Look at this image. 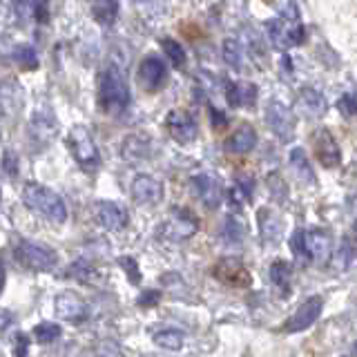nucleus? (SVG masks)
<instances>
[{"mask_svg": "<svg viewBox=\"0 0 357 357\" xmlns=\"http://www.w3.org/2000/svg\"><path fill=\"white\" fill-rule=\"evenodd\" d=\"M96 103L105 116H114V119L123 116L130 109L132 92H130L128 78L123 76L119 65L109 63L100 70L98 83H96Z\"/></svg>", "mask_w": 357, "mask_h": 357, "instance_id": "nucleus-1", "label": "nucleus"}, {"mask_svg": "<svg viewBox=\"0 0 357 357\" xmlns=\"http://www.w3.org/2000/svg\"><path fill=\"white\" fill-rule=\"evenodd\" d=\"M22 204L31 212L45 217L52 223H65L67 221V206L59 192H54L52 188L29 181L22 188Z\"/></svg>", "mask_w": 357, "mask_h": 357, "instance_id": "nucleus-2", "label": "nucleus"}, {"mask_svg": "<svg viewBox=\"0 0 357 357\" xmlns=\"http://www.w3.org/2000/svg\"><path fill=\"white\" fill-rule=\"evenodd\" d=\"M67 148H70L74 161L83 172L94 174L100 167V152L94 141V134L85 126H74L67 134Z\"/></svg>", "mask_w": 357, "mask_h": 357, "instance_id": "nucleus-3", "label": "nucleus"}, {"mask_svg": "<svg viewBox=\"0 0 357 357\" xmlns=\"http://www.w3.org/2000/svg\"><path fill=\"white\" fill-rule=\"evenodd\" d=\"M14 259L31 273H50L59 266V255L54 248L29 239H20L14 245Z\"/></svg>", "mask_w": 357, "mask_h": 357, "instance_id": "nucleus-4", "label": "nucleus"}, {"mask_svg": "<svg viewBox=\"0 0 357 357\" xmlns=\"http://www.w3.org/2000/svg\"><path fill=\"white\" fill-rule=\"evenodd\" d=\"M199 230V217L192 210L188 208H172L167 221H163L159 226V237L165 241H185L190 237H195Z\"/></svg>", "mask_w": 357, "mask_h": 357, "instance_id": "nucleus-5", "label": "nucleus"}, {"mask_svg": "<svg viewBox=\"0 0 357 357\" xmlns=\"http://www.w3.org/2000/svg\"><path fill=\"white\" fill-rule=\"evenodd\" d=\"M268 29V38H271L275 50H290V47H299V45L306 43V27H301L295 20H286V18H273L266 22Z\"/></svg>", "mask_w": 357, "mask_h": 357, "instance_id": "nucleus-6", "label": "nucleus"}, {"mask_svg": "<svg viewBox=\"0 0 357 357\" xmlns=\"http://www.w3.org/2000/svg\"><path fill=\"white\" fill-rule=\"evenodd\" d=\"M190 190L208 210H217L223 201V192H226L221 178L210 172H199L190 178Z\"/></svg>", "mask_w": 357, "mask_h": 357, "instance_id": "nucleus-7", "label": "nucleus"}, {"mask_svg": "<svg viewBox=\"0 0 357 357\" xmlns=\"http://www.w3.org/2000/svg\"><path fill=\"white\" fill-rule=\"evenodd\" d=\"M266 123L279 141L288 143L295 139L297 121L293 116V112H290L282 100H271V103L266 105Z\"/></svg>", "mask_w": 357, "mask_h": 357, "instance_id": "nucleus-8", "label": "nucleus"}, {"mask_svg": "<svg viewBox=\"0 0 357 357\" xmlns=\"http://www.w3.org/2000/svg\"><path fill=\"white\" fill-rule=\"evenodd\" d=\"M54 310H56V317L70 324H83L92 315V312H89V304L78 293H74V290H65V293L56 295Z\"/></svg>", "mask_w": 357, "mask_h": 357, "instance_id": "nucleus-9", "label": "nucleus"}, {"mask_svg": "<svg viewBox=\"0 0 357 357\" xmlns=\"http://www.w3.org/2000/svg\"><path fill=\"white\" fill-rule=\"evenodd\" d=\"M312 150H315L317 161L324 167H328V170H333V167H340L342 161H344L337 139H335L331 134V130H326V128H319V130L312 132Z\"/></svg>", "mask_w": 357, "mask_h": 357, "instance_id": "nucleus-10", "label": "nucleus"}, {"mask_svg": "<svg viewBox=\"0 0 357 357\" xmlns=\"http://www.w3.org/2000/svg\"><path fill=\"white\" fill-rule=\"evenodd\" d=\"M165 128H167V134L176 141V143H192L197 137H199V126L195 116L190 114L185 109H170L165 116Z\"/></svg>", "mask_w": 357, "mask_h": 357, "instance_id": "nucleus-11", "label": "nucleus"}, {"mask_svg": "<svg viewBox=\"0 0 357 357\" xmlns=\"http://www.w3.org/2000/svg\"><path fill=\"white\" fill-rule=\"evenodd\" d=\"M94 219L98 226H103L109 232H121L128 228L130 223V212L126 206L116 204V201H96L94 204Z\"/></svg>", "mask_w": 357, "mask_h": 357, "instance_id": "nucleus-12", "label": "nucleus"}, {"mask_svg": "<svg viewBox=\"0 0 357 357\" xmlns=\"http://www.w3.org/2000/svg\"><path fill=\"white\" fill-rule=\"evenodd\" d=\"M139 81L145 92H159V89L165 87L167 65L163 63L161 56H156V54L145 56L139 65Z\"/></svg>", "mask_w": 357, "mask_h": 357, "instance_id": "nucleus-13", "label": "nucleus"}, {"mask_svg": "<svg viewBox=\"0 0 357 357\" xmlns=\"http://www.w3.org/2000/svg\"><path fill=\"white\" fill-rule=\"evenodd\" d=\"M130 192H132L134 204L150 208V206H156L163 199L165 188L159 178H154L152 174H137L132 185H130Z\"/></svg>", "mask_w": 357, "mask_h": 357, "instance_id": "nucleus-14", "label": "nucleus"}, {"mask_svg": "<svg viewBox=\"0 0 357 357\" xmlns=\"http://www.w3.org/2000/svg\"><path fill=\"white\" fill-rule=\"evenodd\" d=\"M321 310H324V299H321L319 295L308 297V299L304 301V304H301V306L297 308L295 315L286 321L284 331H286V333H299V331H306L308 326H312V324H315V321L319 319Z\"/></svg>", "mask_w": 357, "mask_h": 357, "instance_id": "nucleus-15", "label": "nucleus"}, {"mask_svg": "<svg viewBox=\"0 0 357 357\" xmlns=\"http://www.w3.org/2000/svg\"><path fill=\"white\" fill-rule=\"evenodd\" d=\"M304 248L308 261H328L333 252V237L324 228L304 230Z\"/></svg>", "mask_w": 357, "mask_h": 357, "instance_id": "nucleus-16", "label": "nucleus"}, {"mask_svg": "<svg viewBox=\"0 0 357 357\" xmlns=\"http://www.w3.org/2000/svg\"><path fill=\"white\" fill-rule=\"evenodd\" d=\"M215 277L228 286L245 288L250 284V273L245 271V266L239 259H234V257H226V259H221L215 266Z\"/></svg>", "mask_w": 357, "mask_h": 357, "instance_id": "nucleus-17", "label": "nucleus"}, {"mask_svg": "<svg viewBox=\"0 0 357 357\" xmlns=\"http://www.w3.org/2000/svg\"><path fill=\"white\" fill-rule=\"evenodd\" d=\"M228 154H250L257 148V130L250 126V123H241L239 128H234V132L223 143Z\"/></svg>", "mask_w": 357, "mask_h": 357, "instance_id": "nucleus-18", "label": "nucleus"}, {"mask_svg": "<svg viewBox=\"0 0 357 357\" xmlns=\"http://www.w3.org/2000/svg\"><path fill=\"white\" fill-rule=\"evenodd\" d=\"M257 85L243 81H228L226 83V100L230 107H252L257 100Z\"/></svg>", "mask_w": 357, "mask_h": 357, "instance_id": "nucleus-19", "label": "nucleus"}, {"mask_svg": "<svg viewBox=\"0 0 357 357\" xmlns=\"http://www.w3.org/2000/svg\"><path fill=\"white\" fill-rule=\"evenodd\" d=\"M150 150H152V143H150L148 134H130V137H126V141H123V145H121V156L126 161L134 163V161L148 159Z\"/></svg>", "mask_w": 357, "mask_h": 357, "instance_id": "nucleus-20", "label": "nucleus"}, {"mask_svg": "<svg viewBox=\"0 0 357 357\" xmlns=\"http://www.w3.org/2000/svg\"><path fill=\"white\" fill-rule=\"evenodd\" d=\"M257 221H259V232H261V239L264 243H277L282 239V219H279L271 208H261L259 215H257Z\"/></svg>", "mask_w": 357, "mask_h": 357, "instance_id": "nucleus-21", "label": "nucleus"}, {"mask_svg": "<svg viewBox=\"0 0 357 357\" xmlns=\"http://www.w3.org/2000/svg\"><path fill=\"white\" fill-rule=\"evenodd\" d=\"M89 14L98 22V25L109 27L114 25L119 18V0H87Z\"/></svg>", "mask_w": 357, "mask_h": 357, "instance_id": "nucleus-22", "label": "nucleus"}, {"mask_svg": "<svg viewBox=\"0 0 357 357\" xmlns=\"http://www.w3.org/2000/svg\"><path fill=\"white\" fill-rule=\"evenodd\" d=\"M331 259H333L335 271H342V273L349 271L353 259H355V237H353V232H349L342 239L337 252H331Z\"/></svg>", "mask_w": 357, "mask_h": 357, "instance_id": "nucleus-23", "label": "nucleus"}, {"mask_svg": "<svg viewBox=\"0 0 357 357\" xmlns=\"http://www.w3.org/2000/svg\"><path fill=\"white\" fill-rule=\"evenodd\" d=\"M288 163L293 167V172L301 178L304 183H315V172H312V165L308 161L306 152L301 148H293L288 154Z\"/></svg>", "mask_w": 357, "mask_h": 357, "instance_id": "nucleus-24", "label": "nucleus"}, {"mask_svg": "<svg viewBox=\"0 0 357 357\" xmlns=\"http://www.w3.org/2000/svg\"><path fill=\"white\" fill-rule=\"evenodd\" d=\"M221 239L228 245H239L245 239V223L239 215H228L226 219H223Z\"/></svg>", "mask_w": 357, "mask_h": 357, "instance_id": "nucleus-25", "label": "nucleus"}, {"mask_svg": "<svg viewBox=\"0 0 357 357\" xmlns=\"http://www.w3.org/2000/svg\"><path fill=\"white\" fill-rule=\"evenodd\" d=\"M271 282L273 286L279 290L282 295H290V279H293V268H290L288 261L284 259H277L271 264Z\"/></svg>", "mask_w": 357, "mask_h": 357, "instance_id": "nucleus-26", "label": "nucleus"}, {"mask_svg": "<svg viewBox=\"0 0 357 357\" xmlns=\"http://www.w3.org/2000/svg\"><path fill=\"white\" fill-rule=\"evenodd\" d=\"M299 103H301V107L306 109V114H310V116H321L324 112H326V98H324V94H319L317 89H312V87L301 89Z\"/></svg>", "mask_w": 357, "mask_h": 357, "instance_id": "nucleus-27", "label": "nucleus"}, {"mask_svg": "<svg viewBox=\"0 0 357 357\" xmlns=\"http://www.w3.org/2000/svg\"><path fill=\"white\" fill-rule=\"evenodd\" d=\"M154 344L161 346L165 351H181L185 344V333L178 328H163L159 333H154Z\"/></svg>", "mask_w": 357, "mask_h": 357, "instance_id": "nucleus-28", "label": "nucleus"}, {"mask_svg": "<svg viewBox=\"0 0 357 357\" xmlns=\"http://www.w3.org/2000/svg\"><path fill=\"white\" fill-rule=\"evenodd\" d=\"M161 50L163 54L167 56V61L172 63V67H176V70H181V67H185L188 63V54L183 50V45L174 40V38H163L161 40Z\"/></svg>", "mask_w": 357, "mask_h": 357, "instance_id": "nucleus-29", "label": "nucleus"}, {"mask_svg": "<svg viewBox=\"0 0 357 357\" xmlns=\"http://www.w3.org/2000/svg\"><path fill=\"white\" fill-rule=\"evenodd\" d=\"M14 61L22 67V70H38V52L31 45H18L14 50Z\"/></svg>", "mask_w": 357, "mask_h": 357, "instance_id": "nucleus-30", "label": "nucleus"}, {"mask_svg": "<svg viewBox=\"0 0 357 357\" xmlns=\"http://www.w3.org/2000/svg\"><path fill=\"white\" fill-rule=\"evenodd\" d=\"M70 277H76L78 282H83V284H92V282H96V277H98V271L96 268L89 264V261H85V259H78V261H74L72 266H70V273H67Z\"/></svg>", "mask_w": 357, "mask_h": 357, "instance_id": "nucleus-31", "label": "nucleus"}, {"mask_svg": "<svg viewBox=\"0 0 357 357\" xmlns=\"http://www.w3.org/2000/svg\"><path fill=\"white\" fill-rule=\"evenodd\" d=\"M221 54H223V61H226L230 67H234V70H239V67L243 65V50H241V45L234 38L223 40Z\"/></svg>", "mask_w": 357, "mask_h": 357, "instance_id": "nucleus-32", "label": "nucleus"}, {"mask_svg": "<svg viewBox=\"0 0 357 357\" xmlns=\"http://www.w3.org/2000/svg\"><path fill=\"white\" fill-rule=\"evenodd\" d=\"M61 326L54 321H40L36 328H33V337H36L40 344H52L61 337Z\"/></svg>", "mask_w": 357, "mask_h": 357, "instance_id": "nucleus-33", "label": "nucleus"}, {"mask_svg": "<svg viewBox=\"0 0 357 357\" xmlns=\"http://www.w3.org/2000/svg\"><path fill=\"white\" fill-rule=\"evenodd\" d=\"M31 18L38 25H47L52 20V5L50 0H31Z\"/></svg>", "mask_w": 357, "mask_h": 357, "instance_id": "nucleus-34", "label": "nucleus"}, {"mask_svg": "<svg viewBox=\"0 0 357 357\" xmlns=\"http://www.w3.org/2000/svg\"><path fill=\"white\" fill-rule=\"evenodd\" d=\"M290 248H293V255L299 264H308V257H306V248H304V228H299L293 232L290 237Z\"/></svg>", "mask_w": 357, "mask_h": 357, "instance_id": "nucleus-35", "label": "nucleus"}, {"mask_svg": "<svg viewBox=\"0 0 357 357\" xmlns=\"http://www.w3.org/2000/svg\"><path fill=\"white\" fill-rule=\"evenodd\" d=\"M268 188H271V192H273V197L282 204V201H286V197H288V185H286V181L279 174H271L268 176Z\"/></svg>", "mask_w": 357, "mask_h": 357, "instance_id": "nucleus-36", "label": "nucleus"}, {"mask_svg": "<svg viewBox=\"0 0 357 357\" xmlns=\"http://www.w3.org/2000/svg\"><path fill=\"white\" fill-rule=\"evenodd\" d=\"M337 107H340V112H342V114H344L346 119L353 121V119H355V114H357V98H355V94H353V92L344 94V96L340 98Z\"/></svg>", "mask_w": 357, "mask_h": 357, "instance_id": "nucleus-37", "label": "nucleus"}, {"mask_svg": "<svg viewBox=\"0 0 357 357\" xmlns=\"http://www.w3.org/2000/svg\"><path fill=\"white\" fill-rule=\"evenodd\" d=\"M119 264L123 266V271H126L128 279L132 284H139L141 282V271H139V264L132 259V257H121Z\"/></svg>", "mask_w": 357, "mask_h": 357, "instance_id": "nucleus-38", "label": "nucleus"}, {"mask_svg": "<svg viewBox=\"0 0 357 357\" xmlns=\"http://www.w3.org/2000/svg\"><path fill=\"white\" fill-rule=\"evenodd\" d=\"M234 188L239 190V195H241L245 201H250V199L255 197V178H252V176H245V174L237 176V183H234Z\"/></svg>", "mask_w": 357, "mask_h": 357, "instance_id": "nucleus-39", "label": "nucleus"}, {"mask_svg": "<svg viewBox=\"0 0 357 357\" xmlns=\"http://www.w3.org/2000/svg\"><path fill=\"white\" fill-rule=\"evenodd\" d=\"M3 172L9 176V178H16L18 176V156L11 152V150H7L5 154H3Z\"/></svg>", "mask_w": 357, "mask_h": 357, "instance_id": "nucleus-40", "label": "nucleus"}, {"mask_svg": "<svg viewBox=\"0 0 357 357\" xmlns=\"http://www.w3.org/2000/svg\"><path fill=\"white\" fill-rule=\"evenodd\" d=\"M208 114H210L212 128H215V130H223V128H228V116L223 114L221 109H217L215 105H210V107H208Z\"/></svg>", "mask_w": 357, "mask_h": 357, "instance_id": "nucleus-41", "label": "nucleus"}, {"mask_svg": "<svg viewBox=\"0 0 357 357\" xmlns=\"http://www.w3.org/2000/svg\"><path fill=\"white\" fill-rule=\"evenodd\" d=\"M159 299H161V293L159 290H145V293H141L139 297V306L143 308H152L159 304Z\"/></svg>", "mask_w": 357, "mask_h": 357, "instance_id": "nucleus-42", "label": "nucleus"}, {"mask_svg": "<svg viewBox=\"0 0 357 357\" xmlns=\"http://www.w3.org/2000/svg\"><path fill=\"white\" fill-rule=\"evenodd\" d=\"M27 349H29L27 335H16V357H27Z\"/></svg>", "mask_w": 357, "mask_h": 357, "instance_id": "nucleus-43", "label": "nucleus"}, {"mask_svg": "<svg viewBox=\"0 0 357 357\" xmlns=\"http://www.w3.org/2000/svg\"><path fill=\"white\" fill-rule=\"evenodd\" d=\"M14 7H16L18 18L22 20V18L27 16V11H29V0H14Z\"/></svg>", "mask_w": 357, "mask_h": 357, "instance_id": "nucleus-44", "label": "nucleus"}, {"mask_svg": "<svg viewBox=\"0 0 357 357\" xmlns=\"http://www.w3.org/2000/svg\"><path fill=\"white\" fill-rule=\"evenodd\" d=\"M5 279H7V271H5L3 259H0V293H3V288H5Z\"/></svg>", "mask_w": 357, "mask_h": 357, "instance_id": "nucleus-45", "label": "nucleus"}, {"mask_svg": "<svg viewBox=\"0 0 357 357\" xmlns=\"http://www.w3.org/2000/svg\"><path fill=\"white\" fill-rule=\"evenodd\" d=\"M9 319H11L9 312H3V315H0V331H5V328L9 326V324H7Z\"/></svg>", "mask_w": 357, "mask_h": 357, "instance_id": "nucleus-46", "label": "nucleus"}]
</instances>
